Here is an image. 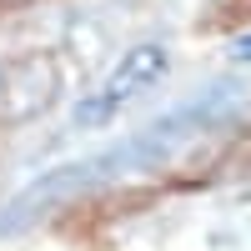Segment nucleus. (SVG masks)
<instances>
[{"label": "nucleus", "mask_w": 251, "mask_h": 251, "mask_svg": "<svg viewBox=\"0 0 251 251\" xmlns=\"http://www.w3.org/2000/svg\"><path fill=\"white\" fill-rule=\"evenodd\" d=\"M161 75H166V50H161V46H136V50H126L121 66L106 75V86L75 111V126H100V121H111L116 111L131 106L136 96H146Z\"/></svg>", "instance_id": "nucleus-1"}, {"label": "nucleus", "mask_w": 251, "mask_h": 251, "mask_svg": "<svg viewBox=\"0 0 251 251\" xmlns=\"http://www.w3.org/2000/svg\"><path fill=\"white\" fill-rule=\"evenodd\" d=\"M236 55H241V60H251V40H241V46H236Z\"/></svg>", "instance_id": "nucleus-2"}]
</instances>
